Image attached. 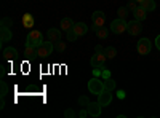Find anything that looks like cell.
Listing matches in <instances>:
<instances>
[{
	"label": "cell",
	"instance_id": "cell-3",
	"mask_svg": "<svg viewBox=\"0 0 160 118\" xmlns=\"http://www.w3.org/2000/svg\"><path fill=\"white\" fill-rule=\"evenodd\" d=\"M42 42H43V34L40 31H31L28 34V38H26V45L31 46H38Z\"/></svg>",
	"mask_w": 160,
	"mask_h": 118
},
{
	"label": "cell",
	"instance_id": "cell-16",
	"mask_svg": "<svg viewBox=\"0 0 160 118\" xmlns=\"http://www.w3.org/2000/svg\"><path fill=\"white\" fill-rule=\"evenodd\" d=\"M139 7L144 8L146 11H154L157 8V3H155V0H142L139 3Z\"/></svg>",
	"mask_w": 160,
	"mask_h": 118
},
{
	"label": "cell",
	"instance_id": "cell-23",
	"mask_svg": "<svg viewBox=\"0 0 160 118\" xmlns=\"http://www.w3.org/2000/svg\"><path fill=\"white\" fill-rule=\"evenodd\" d=\"M11 26H13V19L11 18H8V16L2 18V21H0V27H10L11 29Z\"/></svg>",
	"mask_w": 160,
	"mask_h": 118
},
{
	"label": "cell",
	"instance_id": "cell-21",
	"mask_svg": "<svg viewBox=\"0 0 160 118\" xmlns=\"http://www.w3.org/2000/svg\"><path fill=\"white\" fill-rule=\"evenodd\" d=\"M95 31H96V37H98V38H102V40H104V38H108V37H109V31L106 29L104 26H102V27L95 29Z\"/></svg>",
	"mask_w": 160,
	"mask_h": 118
},
{
	"label": "cell",
	"instance_id": "cell-10",
	"mask_svg": "<svg viewBox=\"0 0 160 118\" xmlns=\"http://www.w3.org/2000/svg\"><path fill=\"white\" fill-rule=\"evenodd\" d=\"M87 109H88V113H90V116H93V118H98V116L101 115L102 106H101L99 102H90V106H88Z\"/></svg>",
	"mask_w": 160,
	"mask_h": 118
},
{
	"label": "cell",
	"instance_id": "cell-32",
	"mask_svg": "<svg viewBox=\"0 0 160 118\" xmlns=\"http://www.w3.org/2000/svg\"><path fill=\"white\" fill-rule=\"evenodd\" d=\"M125 96H127L125 91H117V97L118 99H125Z\"/></svg>",
	"mask_w": 160,
	"mask_h": 118
},
{
	"label": "cell",
	"instance_id": "cell-35",
	"mask_svg": "<svg viewBox=\"0 0 160 118\" xmlns=\"http://www.w3.org/2000/svg\"><path fill=\"white\" fill-rule=\"evenodd\" d=\"M95 51H96V53H104V48H102L101 45H98V46L95 48Z\"/></svg>",
	"mask_w": 160,
	"mask_h": 118
},
{
	"label": "cell",
	"instance_id": "cell-14",
	"mask_svg": "<svg viewBox=\"0 0 160 118\" xmlns=\"http://www.w3.org/2000/svg\"><path fill=\"white\" fill-rule=\"evenodd\" d=\"M146 15H148V11H146L144 8H141L139 5L133 10V16H135V19H138V21H144L146 19Z\"/></svg>",
	"mask_w": 160,
	"mask_h": 118
},
{
	"label": "cell",
	"instance_id": "cell-1",
	"mask_svg": "<svg viewBox=\"0 0 160 118\" xmlns=\"http://www.w3.org/2000/svg\"><path fill=\"white\" fill-rule=\"evenodd\" d=\"M88 91L91 94L99 96L104 91V80H101V78H98V77H93L91 80L88 82Z\"/></svg>",
	"mask_w": 160,
	"mask_h": 118
},
{
	"label": "cell",
	"instance_id": "cell-26",
	"mask_svg": "<svg viewBox=\"0 0 160 118\" xmlns=\"http://www.w3.org/2000/svg\"><path fill=\"white\" fill-rule=\"evenodd\" d=\"M64 116H66V118H75V116H78V113H77L74 109H66Z\"/></svg>",
	"mask_w": 160,
	"mask_h": 118
},
{
	"label": "cell",
	"instance_id": "cell-37",
	"mask_svg": "<svg viewBox=\"0 0 160 118\" xmlns=\"http://www.w3.org/2000/svg\"><path fill=\"white\" fill-rule=\"evenodd\" d=\"M135 2H136V3H138V5H139V3H141V2H142V0H135Z\"/></svg>",
	"mask_w": 160,
	"mask_h": 118
},
{
	"label": "cell",
	"instance_id": "cell-9",
	"mask_svg": "<svg viewBox=\"0 0 160 118\" xmlns=\"http://www.w3.org/2000/svg\"><path fill=\"white\" fill-rule=\"evenodd\" d=\"M99 99H98V102L101 104L102 107H106V106H109V104L112 102V91H109V89H104L102 93L98 96Z\"/></svg>",
	"mask_w": 160,
	"mask_h": 118
},
{
	"label": "cell",
	"instance_id": "cell-29",
	"mask_svg": "<svg viewBox=\"0 0 160 118\" xmlns=\"http://www.w3.org/2000/svg\"><path fill=\"white\" fill-rule=\"evenodd\" d=\"M55 50L61 53V51H64V50H66V43H62V40H59V42H55Z\"/></svg>",
	"mask_w": 160,
	"mask_h": 118
},
{
	"label": "cell",
	"instance_id": "cell-20",
	"mask_svg": "<svg viewBox=\"0 0 160 118\" xmlns=\"http://www.w3.org/2000/svg\"><path fill=\"white\" fill-rule=\"evenodd\" d=\"M104 54H106V58H108V59H114L117 56V50L114 46H106L104 48Z\"/></svg>",
	"mask_w": 160,
	"mask_h": 118
},
{
	"label": "cell",
	"instance_id": "cell-17",
	"mask_svg": "<svg viewBox=\"0 0 160 118\" xmlns=\"http://www.w3.org/2000/svg\"><path fill=\"white\" fill-rule=\"evenodd\" d=\"M74 21L71 19V18H62L61 19V31H64V32H68V31H71L72 27H74Z\"/></svg>",
	"mask_w": 160,
	"mask_h": 118
},
{
	"label": "cell",
	"instance_id": "cell-24",
	"mask_svg": "<svg viewBox=\"0 0 160 118\" xmlns=\"http://www.w3.org/2000/svg\"><path fill=\"white\" fill-rule=\"evenodd\" d=\"M77 38H78V35H77V32L74 31V27H72L71 31H68V40H69V42H75Z\"/></svg>",
	"mask_w": 160,
	"mask_h": 118
},
{
	"label": "cell",
	"instance_id": "cell-12",
	"mask_svg": "<svg viewBox=\"0 0 160 118\" xmlns=\"http://www.w3.org/2000/svg\"><path fill=\"white\" fill-rule=\"evenodd\" d=\"M61 32L62 31H59V29H55V27H51V29H48V32H47V38L50 42H59L61 40Z\"/></svg>",
	"mask_w": 160,
	"mask_h": 118
},
{
	"label": "cell",
	"instance_id": "cell-18",
	"mask_svg": "<svg viewBox=\"0 0 160 118\" xmlns=\"http://www.w3.org/2000/svg\"><path fill=\"white\" fill-rule=\"evenodd\" d=\"M24 56L28 59H32L37 56V46H31V45H26L24 48Z\"/></svg>",
	"mask_w": 160,
	"mask_h": 118
},
{
	"label": "cell",
	"instance_id": "cell-4",
	"mask_svg": "<svg viewBox=\"0 0 160 118\" xmlns=\"http://www.w3.org/2000/svg\"><path fill=\"white\" fill-rule=\"evenodd\" d=\"M136 50H138V53H139L141 56L151 54V51H152V43H151V40H149V38H141V40H138Z\"/></svg>",
	"mask_w": 160,
	"mask_h": 118
},
{
	"label": "cell",
	"instance_id": "cell-28",
	"mask_svg": "<svg viewBox=\"0 0 160 118\" xmlns=\"http://www.w3.org/2000/svg\"><path fill=\"white\" fill-rule=\"evenodd\" d=\"M78 104H80V106H82V107H88L90 106V99L87 97V96H82V97H78Z\"/></svg>",
	"mask_w": 160,
	"mask_h": 118
},
{
	"label": "cell",
	"instance_id": "cell-34",
	"mask_svg": "<svg viewBox=\"0 0 160 118\" xmlns=\"http://www.w3.org/2000/svg\"><path fill=\"white\" fill-rule=\"evenodd\" d=\"M155 46H157V50L160 51V35L155 37Z\"/></svg>",
	"mask_w": 160,
	"mask_h": 118
},
{
	"label": "cell",
	"instance_id": "cell-30",
	"mask_svg": "<svg viewBox=\"0 0 160 118\" xmlns=\"http://www.w3.org/2000/svg\"><path fill=\"white\" fill-rule=\"evenodd\" d=\"M88 115H90V113H88V109H85V107L78 112V116H80V118H85V116H88Z\"/></svg>",
	"mask_w": 160,
	"mask_h": 118
},
{
	"label": "cell",
	"instance_id": "cell-36",
	"mask_svg": "<svg viewBox=\"0 0 160 118\" xmlns=\"http://www.w3.org/2000/svg\"><path fill=\"white\" fill-rule=\"evenodd\" d=\"M0 69H2V70H0V77H3L5 75V67H3V65H0Z\"/></svg>",
	"mask_w": 160,
	"mask_h": 118
},
{
	"label": "cell",
	"instance_id": "cell-33",
	"mask_svg": "<svg viewBox=\"0 0 160 118\" xmlns=\"http://www.w3.org/2000/svg\"><path fill=\"white\" fill-rule=\"evenodd\" d=\"M136 7H138V3H136V2H135V0H131V2H130V3H128V8H130V10H135V8H136Z\"/></svg>",
	"mask_w": 160,
	"mask_h": 118
},
{
	"label": "cell",
	"instance_id": "cell-31",
	"mask_svg": "<svg viewBox=\"0 0 160 118\" xmlns=\"http://www.w3.org/2000/svg\"><path fill=\"white\" fill-rule=\"evenodd\" d=\"M101 77L104 78V80L106 78H111V72L109 70H101Z\"/></svg>",
	"mask_w": 160,
	"mask_h": 118
},
{
	"label": "cell",
	"instance_id": "cell-19",
	"mask_svg": "<svg viewBox=\"0 0 160 118\" xmlns=\"http://www.w3.org/2000/svg\"><path fill=\"white\" fill-rule=\"evenodd\" d=\"M22 24H24V27H28V29H31L34 26V16L31 15V13H26V15L22 16Z\"/></svg>",
	"mask_w": 160,
	"mask_h": 118
},
{
	"label": "cell",
	"instance_id": "cell-5",
	"mask_svg": "<svg viewBox=\"0 0 160 118\" xmlns=\"http://www.w3.org/2000/svg\"><path fill=\"white\" fill-rule=\"evenodd\" d=\"M127 26H128V22L125 21V19H122V18H117V19H114L112 22H111V29L109 31H112V34H122V32H125L127 31Z\"/></svg>",
	"mask_w": 160,
	"mask_h": 118
},
{
	"label": "cell",
	"instance_id": "cell-27",
	"mask_svg": "<svg viewBox=\"0 0 160 118\" xmlns=\"http://www.w3.org/2000/svg\"><path fill=\"white\" fill-rule=\"evenodd\" d=\"M0 89H2V99H5V96L8 94V85L5 83V82H0Z\"/></svg>",
	"mask_w": 160,
	"mask_h": 118
},
{
	"label": "cell",
	"instance_id": "cell-6",
	"mask_svg": "<svg viewBox=\"0 0 160 118\" xmlns=\"http://www.w3.org/2000/svg\"><path fill=\"white\" fill-rule=\"evenodd\" d=\"M106 54L104 53H95L90 59V64L93 69H104V62H106Z\"/></svg>",
	"mask_w": 160,
	"mask_h": 118
},
{
	"label": "cell",
	"instance_id": "cell-25",
	"mask_svg": "<svg viewBox=\"0 0 160 118\" xmlns=\"http://www.w3.org/2000/svg\"><path fill=\"white\" fill-rule=\"evenodd\" d=\"M117 15H118V18L125 19V18H127V15H128V8H125V7H120V8L117 10Z\"/></svg>",
	"mask_w": 160,
	"mask_h": 118
},
{
	"label": "cell",
	"instance_id": "cell-15",
	"mask_svg": "<svg viewBox=\"0 0 160 118\" xmlns=\"http://www.w3.org/2000/svg\"><path fill=\"white\" fill-rule=\"evenodd\" d=\"M74 31L77 32L78 37H82V35H85V34L88 32V27H87L85 22H75V24H74Z\"/></svg>",
	"mask_w": 160,
	"mask_h": 118
},
{
	"label": "cell",
	"instance_id": "cell-2",
	"mask_svg": "<svg viewBox=\"0 0 160 118\" xmlns=\"http://www.w3.org/2000/svg\"><path fill=\"white\" fill-rule=\"evenodd\" d=\"M53 51H55V43L53 42H42L37 46V56L38 58H48Z\"/></svg>",
	"mask_w": 160,
	"mask_h": 118
},
{
	"label": "cell",
	"instance_id": "cell-13",
	"mask_svg": "<svg viewBox=\"0 0 160 118\" xmlns=\"http://www.w3.org/2000/svg\"><path fill=\"white\" fill-rule=\"evenodd\" d=\"M3 58L7 61H15L18 58V50L13 48V46H8V48H3Z\"/></svg>",
	"mask_w": 160,
	"mask_h": 118
},
{
	"label": "cell",
	"instance_id": "cell-7",
	"mask_svg": "<svg viewBox=\"0 0 160 118\" xmlns=\"http://www.w3.org/2000/svg\"><path fill=\"white\" fill-rule=\"evenodd\" d=\"M127 32H128L130 35H138V34H141V32H142V24H141V21H138V19L130 21L128 26H127Z\"/></svg>",
	"mask_w": 160,
	"mask_h": 118
},
{
	"label": "cell",
	"instance_id": "cell-11",
	"mask_svg": "<svg viewBox=\"0 0 160 118\" xmlns=\"http://www.w3.org/2000/svg\"><path fill=\"white\" fill-rule=\"evenodd\" d=\"M13 38V34H11V31H10V27H0V45H5V43H8L10 40Z\"/></svg>",
	"mask_w": 160,
	"mask_h": 118
},
{
	"label": "cell",
	"instance_id": "cell-22",
	"mask_svg": "<svg viewBox=\"0 0 160 118\" xmlns=\"http://www.w3.org/2000/svg\"><path fill=\"white\" fill-rule=\"evenodd\" d=\"M117 88V83L112 80V78H106L104 80V89H109V91H114Z\"/></svg>",
	"mask_w": 160,
	"mask_h": 118
},
{
	"label": "cell",
	"instance_id": "cell-8",
	"mask_svg": "<svg viewBox=\"0 0 160 118\" xmlns=\"http://www.w3.org/2000/svg\"><path fill=\"white\" fill-rule=\"evenodd\" d=\"M91 21H93V29L102 27L104 22H106V15H104L102 11H95L91 15Z\"/></svg>",
	"mask_w": 160,
	"mask_h": 118
}]
</instances>
